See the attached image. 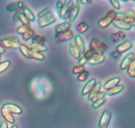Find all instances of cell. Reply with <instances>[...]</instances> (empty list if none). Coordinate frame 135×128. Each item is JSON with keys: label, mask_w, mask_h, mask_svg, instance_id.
<instances>
[{"label": "cell", "mask_w": 135, "mask_h": 128, "mask_svg": "<svg viewBox=\"0 0 135 128\" xmlns=\"http://www.w3.org/2000/svg\"><path fill=\"white\" fill-rule=\"evenodd\" d=\"M112 24H113L115 27H117V29H121V30H129L132 28L131 25L127 23V22H125L124 21H122V20L115 19L113 21Z\"/></svg>", "instance_id": "obj_19"}, {"label": "cell", "mask_w": 135, "mask_h": 128, "mask_svg": "<svg viewBox=\"0 0 135 128\" xmlns=\"http://www.w3.org/2000/svg\"><path fill=\"white\" fill-rule=\"evenodd\" d=\"M107 101V98L105 97L103 98L100 99V100H98L96 101L93 102V104H92V108L94 109H98L99 107H100L101 106H102L103 104H105Z\"/></svg>", "instance_id": "obj_31"}, {"label": "cell", "mask_w": 135, "mask_h": 128, "mask_svg": "<svg viewBox=\"0 0 135 128\" xmlns=\"http://www.w3.org/2000/svg\"><path fill=\"white\" fill-rule=\"evenodd\" d=\"M31 27L30 26H27V25H22L21 26H18L17 29V32L18 34H23L24 33L26 32Z\"/></svg>", "instance_id": "obj_35"}, {"label": "cell", "mask_w": 135, "mask_h": 128, "mask_svg": "<svg viewBox=\"0 0 135 128\" xmlns=\"http://www.w3.org/2000/svg\"><path fill=\"white\" fill-rule=\"evenodd\" d=\"M74 37V32L72 30H67L63 32L55 33V38L57 43H63L67 41L71 40Z\"/></svg>", "instance_id": "obj_7"}, {"label": "cell", "mask_w": 135, "mask_h": 128, "mask_svg": "<svg viewBox=\"0 0 135 128\" xmlns=\"http://www.w3.org/2000/svg\"><path fill=\"white\" fill-rule=\"evenodd\" d=\"M46 41V38L44 35L34 34L32 38V43L38 44H44Z\"/></svg>", "instance_id": "obj_29"}, {"label": "cell", "mask_w": 135, "mask_h": 128, "mask_svg": "<svg viewBox=\"0 0 135 128\" xmlns=\"http://www.w3.org/2000/svg\"><path fill=\"white\" fill-rule=\"evenodd\" d=\"M65 1H57V5H56V8H57V13L59 14L60 13L62 7H63V5H64Z\"/></svg>", "instance_id": "obj_43"}, {"label": "cell", "mask_w": 135, "mask_h": 128, "mask_svg": "<svg viewBox=\"0 0 135 128\" xmlns=\"http://www.w3.org/2000/svg\"><path fill=\"white\" fill-rule=\"evenodd\" d=\"M11 128H18V125H14L11 127Z\"/></svg>", "instance_id": "obj_49"}, {"label": "cell", "mask_w": 135, "mask_h": 128, "mask_svg": "<svg viewBox=\"0 0 135 128\" xmlns=\"http://www.w3.org/2000/svg\"><path fill=\"white\" fill-rule=\"evenodd\" d=\"M121 55H122V54H121V53H119L118 51L115 50L114 51H112V54H111V57H112V59H114V60H118V59L121 57Z\"/></svg>", "instance_id": "obj_39"}, {"label": "cell", "mask_w": 135, "mask_h": 128, "mask_svg": "<svg viewBox=\"0 0 135 128\" xmlns=\"http://www.w3.org/2000/svg\"><path fill=\"white\" fill-rule=\"evenodd\" d=\"M19 50L21 51V54L25 58H28V59H34L38 61H43L46 58L45 55L42 53H39L33 51V50H30L28 46H26V45L23 44H21V45L20 46Z\"/></svg>", "instance_id": "obj_1"}, {"label": "cell", "mask_w": 135, "mask_h": 128, "mask_svg": "<svg viewBox=\"0 0 135 128\" xmlns=\"http://www.w3.org/2000/svg\"><path fill=\"white\" fill-rule=\"evenodd\" d=\"M1 113L3 117L5 119V121L9 123V124H14L15 121V119L13 113H11L10 112H9L7 110L3 108V107L1 109Z\"/></svg>", "instance_id": "obj_18"}, {"label": "cell", "mask_w": 135, "mask_h": 128, "mask_svg": "<svg viewBox=\"0 0 135 128\" xmlns=\"http://www.w3.org/2000/svg\"><path fill=\"white\" fill-rule=\"evenodd\" d=\"M79 11H80V3L79 2V1H76V3L73 5L71 12H70L69 17L68 18L70 22H73L75 21V18L77 17L78 15H79Z\"/></svg>", "instance_id": "obj_15"}, {"label": "cell", "mask_w": 135, "mask_h": 128, "mask_svg": "<svg viewBox=\"0 0 135 128\" xmlns=\"http://www.w3.org/2000/svg\"><path fill=\"white\" fill-rule=\"evenodd\" d=\"M74 5V1L72 0H65L61 10L60 13H59V16L61 19L62 20H67L69 17L70 12H71V9Z\"/></svg>", "instance_id": "obj_6"}, {"label": "cell", "mask_w": 135, "mask_h": 128, "mask_svg": "<svg viewBox=\"0 0 135 128\" xmlns=\"http://www.w3.org/2000/svg\"><path fill=\"white\" fill-rule=\"evenodd\" d=\"M79 3H80L82 4H84V5H88V4H90L92 3V1H90V0H83V1H79Z\"/></svg>", "instance_id": "obj_46"}, {"label": "cell", "mask_w": 135, "mask_h": 128, "mask_svg": "<svg viewBox=\"0 0 135 128\" xmlns=\"http://www.w3.org/2000/svg\"><path fill=\"white\" fill-rule=\"evenodd\" d=\"M116 15H117V12L115 11V9H111L107 13L105 17L99 20L98 25L100 27L105 29L109 26L111 24L113 23V21L116 19Z\"/></svg>", "instance_id": "obj_3"}, {"label": "cell", "mask_w": 135, "mask_h": 128, "mask_svg": "<svg viewBox=\"0 0 135 128\" xmlns=\"http://www.w3.org/2000/svg\"><path fill=\"white\" fill-rule=\"evenodd\" d=\"M3 108L7 110L9 112L11 113H15V114H21L22 112V110L21 107L13 103H5L3 105Z\"/></svg>", "instance_id": "obj_11"}, {"label": "cell", "mask_w": 135, "mask_h": 128, "mask_svg": "<svg viewBox=\"0 0 135 128\" xmlns=\"http://www.w3.org/2000/svg\"><path fill=\"white\" fill-rule=\"evenodd\" d=\"M129 75L131 77L135 78V70H134V71H133V72L131 73H129Z\"/></svg>", "instance_id": "obj_48"}, {"label": "cell", "mask_w": 135, "mask_h": 128, "mask_svg": "<svg viewBox=\"0 0 135 128\" xmlns=\"http://www.w3.org/2000/svg\"><path fill=\"white\" fill-rule=\"evenodd\" d=\"M112 113L108 110H105L102 112L100 121L98 123V127L100 128H108L110 124L111 119H112Z\"/></svg>", "instance_id": "obj_8"}, {"label": "cell", "mask_w": 135, "mask_h": 128, "mask_svg": "<svg viewBox=\"0 0 135 128\" xmlns=\"http://www.w3.org/2000/svg\"><path fill=\"white\" fill-rule=\"evenodd\" d=\"M34 34H34V30L32 29V28L30 27V29L26 32L24 33V34H22V36L24 40L27 41V40H29L32 39V37L34 36Z\"/></svg>", "instance_id": "obj_30"}, {"label": "cell", "mask_w": 135, "mask_h": 128, "mask_svg": "<svg viewBox=\"0 0 135 128\" xmlns=\"http://www.w3.org/2000/svg\"><path fill=\"white\" fill-rule=\"evenodd\" d=\"M84 66H81V65H76L73 67V73L74 74H76V75H78V74H80L83 71H84Z\"/></svg>", "instance_id": "obj_37"}, {"label": "cell", "mask_w": 135, "mask_h": 128, "mask_svg": "<svg viewBox=\"0 0 135 128\" xmlns=\"http://www.w3.org/2000/svg\"><path fill=\"white\" fill-rule=\"evenodd\" d=\"M134 58H135L134 53L131 52V53H129V54H127V55L124 58V59H123L122 61H121V64H120V69L122 70L125 69H127V67H129L130 63H131V61L134 59Z\"/></svg>", "instance_id": "obj_14"}, {"label": "cell", "mask_w": 135, "mask_h": 128, "mask_svg": "<svg viewBox=\"0 0 135 128\" xmlns=\"http://www.w3.org/2000/svg\"><path fill=\"white\" fill-rule=\"evenodd\" d=\"M70 26H71V25H70V22L69 21H64L61 23L58 24L55 26V33L63 32L67 31V30H69Z\"/></svg>", "instance_id": "obj_23"}, {"label": "cell", "mask_w": 135, "mask_h": 128, "mask_svg": "<svg viewBox=\"0 0 135 128\" xmlns=\"http://www.w3.org/2000/svg\"><path fill=\"white\" fill-rule=\"evenodd\" d=\"M50 11H51V9H50V8L49 7H47L44 8V9H42V11H40L38 13V15H37V18H38V19H39V18L43 17L44 16L46 15H47V13Z\"/></svg>", "instance_id": "obj_36"}, {"label": "cell", "mask_w": 135, "mask_h": 128, "mask_svg": "<svg viewBox=\"0 0 135 128\" xmlns=\"http://www.w3.org/2000/svg\"><path fill=\"white\" fill-rule=\"evenodd\" d=\"M55 21H56V17L54 16V13L51 11L46 15L38 19V25L40 28H44L54 23Z\"/></svg>", "instance_id": "obj_5"}, {"label": "cell", "mask_w": 135, "mask_h": 128, "mask_svg": "<svg viewBox=\"0 0 135 128\" xmlns=\"http://www.w3.org/2000/svg\"><path fill=\"white\" fill-rule=\"evenodd\" d=\"M22 13L25 16L26 18L29 21V22H32L34 21L36 19V17L33 12L27 6H25L23 7V12Z\"/></svg>", "instance_id": "obj_28"}, {"label": "cell", "mask_w": 135, "mask_h": 128, "mask_svg": "<svg viewBox=\"0 0 135 128\" xmlns=\"http://www.w3.org/2000/svg\"><path fill=\"white\" fill-rule=\"evenodd\" d=\"M13 21H18L22 23L23 25H27V26H30V23L29 22L28 20L25 17L22 12L21 11H17L15 13L13 17Z\"/></svg>", "instance_id": "obj_12"}, {"label": "cell", "mask_w": 135, "mask_h": 128, "mask_svg": "<svg viewBox=\"0 0 135 128\" xmlns=\"http://www.w3.org/2000/svg\"><path fill=\"white\" fill-rule=\"evenodd\" d=\"M120 81H121V79L119 77L112 78V79H109L108 81L105 82V84H104V88L106 90V91H108V90L118 85Z\"/></svg>", "instance_id": "obj_21"}, {"label": "cell", "mask_w": 135, "mask_h": 128, "mask_svg": "<svg viewBox=\"0 0 135 128\" xmlns=\"http://www.w3.org/2000/svg\"><path fill=\"white\" fill-rule=\"evenodd\" d=\"M0 128H8V124L6 121H3L0 125Z\"/></svg>", "instance_id": "obj_45"}, {"label": "cell", "mask_w": 135, "mask_h": 128, "mask_svg": "<svg viewBox=\"0 0 135 128\" xmlns=\"http://www.w3.org/2000/svg\"><path fill=\"white\" fill-rule=\"evenodd\" d=\"M105 95H106L105 94V92H104V91H100V92H99L97 94H96V96L93 98V99H92V101L95 102V101H96V100L103 98L105 97Z\"/></svg>", "instance_id": "obj_38"}, {"label": "cell", "mask_w": 135, "mask_h": 128, "mask_svg": "<svg viewBox=\"0 0 135 128\" xmlns=\"http://www.w3.org/2000/svg\"><path fill=\"white\" fill-rule=\"evenodd\" d=\"M74 41H75L79 50H80L81 54H84V51H85V44H84V41L81 37V36L79 35V34H76L75 36V40Z\"/></svg>", "instance_id": "obj_20"}, {"label": "cell", "mask_w": 135, "mask_h": 128, "mask_svg": "<svg viewBox=\"0 0 135 128\" xmlns=\"http://www.w3.org/2000/svg\"><path fill=\"white\" fill-rule=\"evenodd\" d=\"M110 3L112 4V6L114 7V9H120L121 8V4H120V2L117 0H111Z\"/></svg>", "instance_id": "obj_41"}, {"label": "cell", "mask_w": 135, "mask_h": 128, "mask_svg": "<svg viewBox=\"0 0 135 128\" xmlns=\"http://www.w3.org/2000/svg\"><path fill=\"white\" fill-rule=\"evenodd\" d=\"M125 13L127 15L129 16V17H131V18L135 19V11L134 9H127V10L125 11Z\"/></svg>", "instance_id": "obj_42"}, {"label": "cell", "mask_w": 135, "mask_h": 128, "mask_svg": "<svg viewBox=\"0 0 135 128\" xmlns=\"http://www.w3.org/2000/svg\"><path fill=\"white\" fill-rule=\"evenodd\" d=\"M10 61L5 60L2 62H0V73L4 72L8 69V67L10 65Z\"/></svg>", "instance_id": "obj_33"}, {"label": "cell", "mask_w": 135, "mask_h": 128, "mask_svg": "<svg viewBox=\"0 0 135 128\" xmlns=\"http://www.w3.org/2000/svg\"><path fill=\"white\" fill-rule=\"evenodd\" d=\"M2 45V40L0 38V46H1Z\"/></svg>", "instance_id": "obj_50"}, {"label": "cell", "mask_w": 135, "mask_h": 128, "mask_svg": "<svg viewBox=\"0 0 135 128\" xmlns=\"http://www.w3.org/2000/svg\"><path fill=\"white\" fill-rule=\"evenodd\" d=\"M105 58L104 55H100V54H95L91 59L87 61V63L91 65H96L100 64L105 61Z\"/></svg>", "instance_id": "obj_16"}, {"label": "cell", "mask_w": 135, "mask_h": 128, "mask_svg": "<svg viewBox=\"0 0 135 128\" xmlns=\"http://www.w3.org/2000/svg\"><path fill=\"white\" fill-rule=\"evenodd\" d=\"M90 75V72L89 71H87V70H84L80 74H79V76H78V80L79 81H85L86 80H87L88 77Z\"/></svg>", "instance_id": "obj_32"}, {"label": "cell", "mask_w": 135, "mask_h": 128, "mask_svg": "<svg viewBox=\"0 0 135 128\" xmlns=\"http://www.w3.org/2000/svg\"><path fill=\"white\" fill-rule=\"evenodd\" d=\"M96 83V79H94V78L90 79L88 82H87L85 85L84 86V87H83V90H82V95H86L87 94H89L91 90L94 87Z\"/></svg>", "instance_id": "obj_22"}, {"label": "cell", "mask_w": 135, "mask_h": 128, "mask_svg": "<svg viewBox=\"0 0 135 128\" xmlns=\"http://www.w3.org/2000/svg\"><path fill=\"white\" fill-rule=\"evenodd\" d=\"M102 87V83L101 82H96V84L94 85V87H93L91 91L90 92V93L88 94V99L90 101H92L93 98L100 91V89H101Z\"/></svg>", "instance_id": "obj_24"}, {"label": "cell", "mask_w": 135, "mask_h": 128, "mask_svg": "<svg viewBox=\"0 0 135 128\" xmlns=\"http://www.w3.org/2000/svg\"><path fill=\"white\" fill-rule=\"evenodd\" d=\"M28 48L30 50L39 53H42L47 50V47L44 44H38L31 43L29 44Z\"/></svg>", "instance_id": "obj_26"}, {"label": "cell", "mask_w": 135, "mask_h": 128, "mask_svg": "<svg viewBox=\"0 0 135 128\" xmlns=\"http://www.w3.org/2000/svg\"><path fill=\"white\" fill-rule=\"evenodd\" d=\"M95 54H96V53H95L94 51L92 50V49L89 48V49H88V50H85L84 53L83 54V56L84 57V58H86V59L88 61L90 59H91V58H92V57L95 55Z\"/></svg>", "instance_id": "obj_34"}, {"label": "cell", "mask_w": 135, "mask_h": 128, "mask_svg": "<svg viewBox=\"0 0 135 128\" xmlns=\"http://www.w3.org/2000/svg\"><path fill=\"white\" fill-rule=\"evenodd\" d=\"M89 48L92 49L96 54L104 55V53L107 51L108 46L104 42H102L98 38H93L89 45Z\"/></svg>", "instance_id": "obj_2"}, {"label": "cell", "mask_w": 135, "mask_h": 128, "mask_svg": "<svg viewBox=\"0 0 135 128\" xmlns=\"http://www.w3.org/2000/svg\"><path fill=\"white\" fill-rule=\"evenodd\" d=\"M5 51V48L3 47V46L1 45V46H0V55H1V54H4Z\"/></svg>", "instance_id": "obj_47"}, {"label": "cell", "mask_w": 135, "mask_h": 128, "mask_svg": "<svg viewBox=\"0 0 135 128\" xmlns=\"http://www.w3.org/2000/svg\"><path fill=\"white\" fill-rule=\"evenodd\" d=\"M134 70H135V58H134V59L132 61L131 63H130L129 67H127V74L129 75V73L133 72V71H134Z\"/></svg>", "instance_id": "obj_40"}, {"label": "cell", "mask_w": 135, "mask_h": 128, "mask_svg": "<svg viewBox=\"0 0 135 128\" xmlns=\"http://www.w3.org/2000/svg\"><path fill=\"white\" fill-rule=\"evenodd\" d=\"M88 60H87L86 58H84L83 56L80 57V59H79V65H81V66H84V65L87 63Z\"/></svg>", "instance_id": "obj_44"}, {"label": "cell", "mask_w": 135, "mask_h": 128, "mask_svg": "<svg viewBox=\"0 0 135 128\" xmlns=\"http://www.w3.org/2000/svg\"><path fill=\"white\" fill-rule=\"evenodd\" d=\"M21 42L17 36H7L2 39V46L9 49H19Z\"/></svg>", "instance_id": "obj_4"}, {"label": "cell", "mask_w": 135, "mask_h": 128, "mask_svg": "<svg viewBox=\"0 0 135 128\" xmlns=\"http://www.w3.org/2000/svg\"><path fill=\"white\" fill-rule=\"evenodd\" d=\"M89 25L88 22L85 21H81L79 22L77 25H76V30L80 34H83V33L86 32L87 30L89 29Z\"/></svg>", "instance_id": "obj_27"}, {"label": "cell", "mask_w": 135, "mask_h": 128, "mask_svg": "<svg viewBox=\"0 0 135 128\" xmlns=\"http://www.w3.org/2000/svg\"><path fill=\"white\" fill-rule=\"evenodd\" d=\"M25 7V3L22 1H16L8 4L6 7V9L9 12H13L19 11V9H23Z\"/></svg>", "instance_id": "obj_9"}, {"label": "cell", "mask_w": 135, "mask_h": 128, "mask_svg": "<svg viewBox=\"0 0 135 128\" xmlns=\"http://www.w3.org/2000/svg\"><path fill=\"white\" fill-rule=\"evenodd\" d=\"M123 89L124 85H123V84H118V85L115 86V87L106 91L105 94L108 95V96H113V95H115L120 93L121 91H123Z\"/></svg>", "instance_id": "obj_25"}, {"label": "cell", "mask_w": 135, "mask_h": 128, "mask_svg": "<svg viewBox=\"0 0 135 128\" xmlns=\"http://www.w3.org/2000/svg\"><path fill=\"white\" fill-rule=\"evenodd\" d=\"M1 55H0V61H1Z\"/></svg>", "instance_id": "obj_51"}, {"label": "cell", "mask_w": 135, "mask_h": 128, "mask_svg": "<svg viewBox=\"0 0 135 128\" xmlns=\"http://www.w3.org/2000/svg\"><path fill=\"white\" fill-rule=\"evenodd\" d=\"M133 45V42H131V40H126L121 42L120 44H119L118 46H117L116 50L122 54L123 53L125 52V51H128V50H130L131 48H132Z\"/></svg>", "instance_id": "obj_10"}, {"label": "cell", "mask_w": 135, "mask_h": 128, "mask_svg": "<svg viewBox=\"0 0 135 128\" xmlns=\"http://www.w3.org/2000/svg\"><path fill=\"white\" fill-rule=\"evenodd\" d=\"M127 35L125 32L123 31H118L116 32L113 33L111 35V40L113 43H117V42H120V41H123L125 39Z\"/></svg>", "instance_id": "obj_17"}, {"label": "cell", "mask_w": 135, "mask_h": 128, "mask_svg": "<svg viewBox=\"0 0 135 128\" xmlns=\"http://www.w3.org/2000/svg\"><path fill=\"white\" fill-rule=\"evenodd\" d=\"M69 53L71 55V56L73 57L75 59H79L81 57V53H80V50L76 46V44H75V41L72 40L70 42V46H69Z\"/></svg>", "instance_id": "obj_13"}]
</instances>
